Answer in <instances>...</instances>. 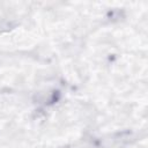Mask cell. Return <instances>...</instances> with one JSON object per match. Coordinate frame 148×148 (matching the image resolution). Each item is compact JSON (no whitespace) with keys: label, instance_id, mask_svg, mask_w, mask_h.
I'll use <instances>...</instances> for the list:
<instances>
[]
</instances>
